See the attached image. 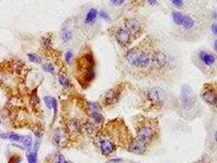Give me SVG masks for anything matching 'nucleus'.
<instances>
[{"instance_id":"4","label":"nucleus","mask_w":217,"mask_h":163,"mask_svg":"<svg viewBox=\"0 0 217 163\" xmlns=\"http://www.w3.org/2000/svg\"><path fill=\"white\" fill-rule=\"evenodd\" d=\"M125 29L128 31L132 37H138L142 30L140 21L135 18L127 19L125 21Z\"/></svg>"},{"instance_id":"15","label":"nucleus","mask_w":217,"mask_h":163,"mask_svg":"<svg viewBox=\"0 0 217 163\" xmlns=\"http://www.w3.org/2000/svg\"><path fill=\"white\" fill-rule=\"evenodd\" d=\"M22 135H20L16 133H7V134H1L0 138L2 139H8L12 141H15V142H22L23 140Z\"/></svg>"},{"instance_id":"5","label":"nucleus","mask_w":217,"mask_h":163,"mask_svg":"<svg viewBox=\"0 0 217 163\" xmlns=\"http://www.w3.org/2000/svg\"><path fill=\"white\" fill-rule=\"evenodd\" d=\"M180 95H181V100L184 107H185L186 109H190L194 104V95L190 87L187 85H184L181 88Z\"/></svg>"},{"instance_id":"23","label":"nucleus","mask_w":217,"mask_h":163,"mask_svg":"<svg viewBox=\"0 0 217 163\" xmlns=\"http://www.w3.org/2000/svg\"><path fill=\"white\" fill-rule=\"evenodd\" d=\"M91 118L97 123H101L104 121V117L100 112H91Z\"/></svg>"},{"instance_id":"35","label":"nucleus","mask_w":217,"mask_h":163,"mask_svg":"<svg viewBox=\"0 0 217 163\" xmlns=\"http://www.w3.org/2000/svg\"><path fill=\"white\" fill-rule=\"evenodd\" d=\"M111 3H113V4L114 5H122V3H125V1H122V0H120V1H115V0H114V1H111Z\"/></svg>"},{"instance_id":"33","label":"nucleus","mask_w":217,"mask_h":163,"mask_svg":"<svg viewBox=\"0 0 217 163\" xmlns=\"http://www.w3.org/2000/svg\"><path fill=\"white\" fill-rule=\"evenodd\" d=\"M56 163H67V161L64 156L62 154H60L58 156L57 159H56Z\"/></svg>"},{"instance_id":"31","label":"nucleus","mask_w":217,"mask_h":163,"mask_svg":"<svg viewBox=\"0 0 217 163\" xmlns=\"http://www.w3.org/2000/svg\"><path fill=\"white\" fill-rule=\"evenodd\" d=\"M172 3L174 5V6L177 7V8H180V7L183 6L184 2L181 1V0H172Z\"/></svg>"},{"instance_id":"39","label":"nucleus","mask_w":217,"mask_h":163,"mask_svg":"<svg viewBox=\"0 0 217 163\" xmlns=\"http://www.w3.org/2000/svg\"><path fill=\"white\" fill-rule=\"evenodd\" d=\"M214 139H215V140L217 142V131H215V135H214Z\"/></svg>"},{"instance_id":"32","label":"nucleus","mask_w":217,"mask_h":163,"mask_svg":"<svg viewBox=\"0 0 217 163\" xmlns=\"http://www.w3.org/2000/svg\"><path fill=\"white\" fill-rule=\"evenodd\" d=\"M100 17H101V18L105 19V20H110V16H109V14H108L106 12H105V11H101V12H100Z\"/></svg>"},{"instance_id":"28","label":"nucleus","mask_w":217,"mask_h":163,"mask_svg":"<svg viewBox=\"0 0 217 163\" xmlns=\"http://www.w3.org/2000/svg\"><path fill=\"white\" fill-rule=\"evenodd\" d=\"M85 129H86V130H87L88 134L92 135L95 133L96 128L94 126V125L91 124V122H87V123L85 124Z\"/></svg>"},{"instance_id":"7","label":"nucleus","mask_w":217,"mask_h":163,"mask_svg":"<svg viewBox=\"0 0 217 163\" xmlns=\"http://www.w3.org/2000/svg\"><path fill=\"white\" fill-rule=\"evenodd\" d=\"M115 38L119 45L125 48L127 47L132 42V36L128 31L123 28H120L115 32Z\"/></svg>"},{"instance_id":"14","label":"nucleus","mask_w":217,"mask_h":163,"mask_svg":"<svg viewBox=\"0 0 217 163\" xmlns=\"http://www.w3.org/2000/svg\"><path fill=\"white\" fill-rule=\"evenodd\" d=\"M44 100L46 106L49 110H53L54 114L56 115V112H57V101H56V99L52 96H45L44 98Z\"/></svg>"},{"instance_id":"36","label":"nucleus","mask_w":217,"mask_h":163,"mask_svg":"<svg viewBox=\"0 0 217 163\" xmlns=\"http://www.w3.org/2000/svg\"><path fill=\"white\" fill-rule=\"evenodd\" d=\"M148 3H149L150 5H154V4H156V3H158L157 1H151V0H149V1H148Z\"/></svg>"},{"instance_id":"34","label":"nucleus","mask_w":217,"mask_h":163,"mask_svg":"<svg viewBox=\"0 0 217 163\" xmlns=\"http://www.w3.org/2000/svg\"><path fill=\"white\" fill-rule=\"evenodd\" d=\"M211 29V31H212V33H214L215 35H217V23H214V24H212Z\"/></svg>"},{"instance_id":"22","label":"nucleus","mask_w":217,"mask_h":163,"mask_svg":"<svg viewBox=\"0 0 217 163\" xmlns=\"http://www.w3.org/2000/svg\"><path fill=\"white\" fill-rule=\"evenodd\" d=\"M87 107L91 112H99L101 111V108L100 106V104L96 102H92V101H89L87 102Z\"/></svg>"},{"instance_id":"10","label":"nucleus","mask_w":217,"mask_h":163,"mask_svg":"<svg viewBox=\"0 0 217 163\" xmlns=\"http://www.w3.org/2000/svg\"><path fill=\"white\" fill-rule=\"evenodd\" d=\"M100 149L101 151L102 154L105 156H110L114 153L115 150V145L111 140H109L107 139H101L99 141Z\"/></svg>"},{"instance_id":"19","label":"nucleus","mask_w":217,"mask_h":163,"mask_svg":"<svg viewBox=\"0 0 217 163\" xmlns=\"http://www.w3.org/2000/svg\"><path fill=\"white\" fill-rule=\"evenodd\" d=\"M27 159L29 163H37L38 162V152L31 149L27 154Z\"/></svg>"},{"instance_id":"9","label":"nucleus","mask_w":217,"mask_h":163,"mask_svg":"<svg viewBox=\"0 0 217 163\" xmlns=\"http://www.w3.org/2000/svg\"><path fill=\"white\" fill-rule=\"evenodd\" d=\"M151 63V55L146 51L141 50V53L139 55V57L137 60L136 68L141 69H144L149 67V64Z\"/></svg>"},{"instance_id":"20","label":"nucleus","mask_w":217,"mask_h":163,"mask_svg":"<svg viewBox=\"0 0 217 163\" xmlns=\"http://www.w3.org/2000/svg\"><path fill=\"white\" fill-rule=\"evenodd\" d=\"M194 25V20H193L190 17H189V16H184V21H183V24H182V25H183L185 29H191V28H193Z\"/></svg>"},{"instance_id":"21","label":"nucleus","mask_w":217,"mask_h":163,"mask_svg":"<svg viewBox=\"0 0 217 163\" xmlns=\"http://www.w3.org/2000/svg\"><path fill=\"white\" fill-rule=\"evenodd\" d=\"M22 143L24 146H25V149H27L28 151L31 150V148H32V138H31V136L25 135V136L23 137Z\"/></svg>"},{"instance_id":"24","label":"nucleus","mask_w":217,"mask_h":163,"mask_svg":"<svg viewBox=\"0 0 217 163\" xmlns=\"http://www.w3.org/2000/svg\"><path fill=\"white\" fill-rule=\"evenodd\" d=\"M71 38H72V33H71V31L68 30V29H66L62 31L61 38L63 41L68 42L69 40L71 39Z\"/></svg>"},{"instance_id":"27","label":"nucleus","mask_w":217,"mask_h":163,"mask_svg":"<svg viewBox=\"0 0 217 163\" xmlns=\"http://www.w3.org/2000/svg\"><path fill=\"white\" fill-rule=\"evenodd\" d=\"M59 83L63 87H68L70 86V82L67 79L66 77L63 76L61 74L59 75Z\"/></svg>"},{"instance_id":"3","label":"nucleus","mask_w":217,"mask_h":163,"mask_svg":"<svg viewBox=\"0 0 217 163\" xmlns=\"http://www.w3.org/2000/svg\"><path fill=\"white\" fill-rule=\"evenodd\" d=\"M122 88L120 86L110 89L104 95L103 102L106 105H113L119 101Z\"/></svg>"},{"instance_id":"16","label":"nucleus","mask_w":217,"mask_h":163,"mask_svg":"<svg viewBox=\"0 0 217 163\" xmlns=\"http://www.w3.org/2000/svg\"><path fill=\"white\" fill-rule=\"evenodd\" d=\"M97 10L95 8H91L88 11V13L86 15L85 18V22L86 23H92L96 21V17H97Z\"/></svg>"},{"instance_id":"11","label":"nucleus","mask_w":217,"mask_h":163,"mask_svg":"<svg viewBox=\"0 0 217 163\" xmlns=\"http://www.w3.org/2000/svg\"><path fill=\"white\" fill-rule=\"evenodd\" d=\"M141 48L140 47H134V48L129 49L126 53V60L128 62V64L132 66L135 67L137 60L139 57V55L141 53Z\"/></svg>"},{"instance_id":"25","label":"nucleus","mask_w":217,"mask_h":163,"mask_svg":"<svg viewBox=\"0 0 217 163\" xmlns=\"http://www.w3.org/2000/svg\"><path fill=\"white\" fill-rule=\"evenodd\" d=\"M42 67H43L44 70L46 71V72L49 73V74H55V68H54V66L51 63H45V64H43Z\"/></svg>"},{"instance_id":"30","label":"nucleus","mask_w":217,"mask_h":163,"mask_svg":"<svg viewBox=\"0 0 217 163\" xmlns=\"http://www.w3.org/2000/svg\"><path fill=\"white\" fill-rule=\"evenodd\" d=\"M72 57H73V53L71 51H68V52L65 53V61H66L68 64H70Z\"/></svg>"},{"instance_id":"12","label":"nucleus","mask_w":217,"mask_h":163,"mask_svg":"<svg viewBox=\"0 0 217 163\" xmlns=\"http://www.w3.org/2000/svg\"><path fill=\"white\" fill-rule=\"evenodd\" d=\"M199 57L200 60L203 62V64L207 65V66H211L212 65L215 61V56H213L212 54L208 53L207 52L205 51H201L199 54Z\"/></svg>"},{"instance_id":"29","label":"nucleus","mask_w":217,"mask_h":163,"mask_svg":"<svg viewBox=\"0 0 217 163\" xmlns=\"http://www.w3.org/2000/svg\"><path fill=\"white\" fill-rule=\"evenodd\" d=\"M21 157L19 155H13L9 158L8 163H20L21 161Z\"/></svg>"},{"instance_id":"18","label":"nucleus","mask_w":217,"mask_h":163,"mask_svg":"<svg viewBox=\"0 0 217 163\" xmlns=\"http://www.w3.org/2000/svg\"><path fill=\"white\" fill-rule=\"evenodd\" d=\"M69 129L70 130V131L73 132H79L80 131V126H79V123L78 122V121L73 119L70 121L68 124Z\"/></svg>"},{"instance_id":"26","label":"nucleus","mask_w":217,"mask_h":163,"mask_svg":"<svg viewBox=\"0 0 217 163\" xmlns=\"http://www.w3.org/2000/svg\"><path fill=\"white\" fill-rule=\"evenodd\" d=\"M28 58H29V61L34 62V63H41L42 62L41 57H40L39 56L36 55V54H28Z\"/></svg>"},{"instance_id":"2","label":"nucleus","mask_w":217,"mask_h":163,"mask_svg":"<svg viewBox=\"0 0 217 163\" xmlns=\"http://www.w3.org/2000/svg\"><path fill=\"white\" fill-rule=\"evenodd\" d=\"M156 135L155 129L151 124L145 123L139 126L137 131V137L141 140L149 144L152 141L154 135Z\"/></svg>"},{"instance_id":"1","label":"nucleus","mask_w":217,"mask_h":163,"mask_svg":"<svg viewBox=\"0 0 217 163\" xmlns=\"http://www.w3.org/2000/svg\"><path fill=\"white\" fill-rule=\"evenodd\" d=\"M146 95L149 101L156 106H162L167 99L165 91L160 87H153L149 89L147 91Z\"/></svg>"},{"instance_id":"8","label":"nucleus","mask_w":217,"mask_h":163,"mask_svg":"<svg viewBox=\"0 0 217 163\" xmlns=\"http://www.w3.org/2000/svg\"><path fill=\"white\" fill-rule=\"evenodd\" d=\"M151 62L157 69H162L168 63V58L163 52H156L151 56Z\"/></svg>"},{"instance_id":"41","label":"nucleus","mask_w":217,"mask_h":163,"mask_svg":"<svg viewBox=\"0 0 217 163\" xmlns=\"http://www.w3.org/2000/svg\"><path fill=\"white\" fill-rule=\"evenodd\" d=\"M0 123H1V120H0Z\"/></svg>"},{"instance_id":"40","label":"nucleus","mask_w":217,"mask_h":163,"mask_svg":"<svg viewBox=\"0 0 217 163\" xmlns=\"http://www.w3.org/2000/svg\"><path fill=\"white\" fill-rule=\"evenodd\" d=\"M214 105L215 106V108H217V98H216V100H215V104H214Z\"/></svg>"},{"instance_id":"6","label":"nucleus","mask_w":217,"mask_h":163,"mask_svg":"<svg viewBox=\"0 0 217 163\" xmlns=\"http://www.w3.org/2000/svg\"><path fill=\"white\" fill-rule=\"evenodd\" d=\"M147 145H148V144H146L145 141L141 140L137 137V138L133 139L130 141L128 149L131 153L141 155L144 154L146 152Z\"/></svg>"},{"instance_id":"38","label":"nucleus","mask_w":217,"mask_h":163,"mask_svg":"<svg viewBox=\"0 0 217 163\" xmlns=\"http://www.w3.org/2000/svg\"><path fill=\"white\" fill-rule=\"evenodd\" d=\"M214 48H215V52H217V39H215V43H214Z\"/></svg>"},{"instance_id":"17","label":"nucleus","mask_w":217,"mask_h":163,"mask_svg":"<svg viewBox=\"0 0 217 163\" xmlns=\"http://www.w3.org/2000/svg\"><path fill=\"white\" fill-rule=\"evenodd\" d=\"M184 16L180 13V12H173L172 13V19L173 21L178 25H182L183 21H184Z\"/></svg>"},{"instance_id":"37","label":"nucleus","mask_w":217,"mask_h":163,"mask_svg":"<svg viewBox=\"0 0 217 163\" xmlns=\"http://www.w3.org/2000/svg\"><path fill=\"white\" fill-rule=\"evenodd\" d=\"M111 161L112 162H120V161H122V160L121 159H113Z\"/></svg>"},{"instance_id":"13","label":"nucleus","mask_w":217,"mask_h":163,"mask_svg":"<svg viewBox=\"0 0 217 163\" xmlns=\"http://www.w3.org/2000/svg\"><path fill=\"white\" fill-rule=\"evenodd\" d=\"M202 97L207 103L214 105V104L216 100L217 93L212 89H207V90L203 91V94H202Z\"/></svg>"}]
</instances>
